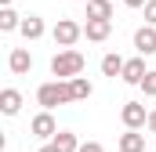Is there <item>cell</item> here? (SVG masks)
<instances>
[{
	"label": "cell",
	"mask_w": 156,
	"mask_h": 152,
	"mask_svg": "<svg viewBox=\"0 0 156 152\" xmlns=\"http://www.w3.org/2000/svg\"><path fill=\"white\" fill-rule=\"evenodd\" d=\"M51 73L58 76V80H66V83L76 80V76L83 73V54L73 51V47H69V51H58V54L51 58Z\"/></svg>",
	"instance_id": "1"
},
{
	"label": "cell",
	"mask_w": 156,
	"mask_h": 152,
	"mask_svg": "<svg viewBox=\"0 0 156 152\" xmlns=\"http://www.w3.org/2000/svg\"><path fill=\"white\" fill-rule=\"evenodd\" d=\"M0 29H4V33H11V29H22V18H18L11 7H4V11H0Z\"/></svg>",
	"instance_id": "17"
},
{
	"label": "cell",
	"mask_w": 156,
	"mask_h": 152,
	"mask_svg": "<svg viewBox=\"0 0 156 152\" xmlns=\"http://www.w3.org/2000/svg\"><path fill=\"white\" fill-rule=\"evenodd\" d=\"M120 119H123V127H127V130L149 127V112H145V105H142V102H123V109H120Z\"/></svg>",
	"instance_id": "4"
},
{
	"label": "cell",
	"mask_w": 156,
	"mask_h": 152,
	"mask_svg": "<svg viewBox=\"0 0 156 152\" xmlns=\"http://www.w3.org/2000/svg\"><path fill=\"white\" fill-rule=\"evenodd\" d=\"M123 4H127V7H145L149 0H123Z\"/></svg>",
	"instance_id": "22"
},
{
	"label": "cell",
	"mask_w": 156,
	"mask_h": 152,
	"mask_svg": "<svg viewBox=\"0 0 156 152\" xmlns=\"http://www.w3.org/2000/svg\"><path fill=\"white\" fill-rule=\"evenodd\" d=\"M0 4H4V7H11V0H0Z\"/></svg>",
	"instance_id": "24"
},
{
	"label": "cell",
	"mask_w": 156,
	"mask_h": 152,
	"mask_svg": "<svg viewBox=\"0 0 156 152\" xmlns=\"http://www.w3.org/2000/svg\"><path fill=\"white\" fill-rule=\"evenodd\" d=\"M120 152H145V134H138V130L120 134Z\"/></svg>",
	"instance_id": "12"
},
{
	"label": "cell",
	"mask_w": 156,
	"mask_h": 152,
	"mask_svg": "<svg viewBox=\"0 0 156 152\" xmlns=\"http://www.w3.org/2000/svg\"><path fill=\"white\" fill-rule=\"evenodd\" d=\"M37 102L44 105V112H51L55 105H69V102H73V91H69L66 80H51V83H40Z\"/></svg>",
	"instance_id": "2"
},
{
	"label": "cell",
	"mask_w": 156,
	"mask_h": 152,
	"mask_svg": "<svg viewBox=\"0 0 156 152\" xmlns=\"http://www.w3.org/2000/svg\"><path fill=\"white\" fill-rule=\"evenodd\" d=\"M51 36H55V43H58V47H66V51H69V47L83 36V26H80V22H73V18H62V22L51 29Z\"/></svg>",
	"instance_id": "3"
},
{
	"label": "cell",
	"mask_w": 156,
	"mask_h": 152,
	"mask_svg": "<svg viewBox=\"0 0 156 152\" xmlns=\"http://www.w3.org/2000/svg\"><path fill=\"white\" fill-rule=\"evenodd\" d=\"M29 130L37 134L40 141H55V138H58V123H55V116H51V112H40V116H33Z\"/></svg>",
	"instance_id": "5"
},
{
	"label": "cell",
	"mask_w": 156,
	"mask_h": 152,
	"mask_svg": "<svg viewBox=\"0 0 156 152\" xmlns=\"http://www.w3.org/2000/svg\"><path fill=\"white\" fill-rule=\"evenodd\" d=\"M73 4H76V0H73Z\"/></svg>",
	"instance_id": "25"
},
{
	"label": "cell",
	"mask_w": 156,
	"mask_h": 152,
	"mask_svg": "<svg viewBox=\"0 0 156 152\" xmlns=\"http://www.w3.org/2000/svg\"><path fill=\"white\" fill-rule=\"evenodd\" d=\"M26 40H40L44 36V18H37V15H29V18H22V29H18Z\"/></svg>",
	"instance_id": "13"
},
{
	"label": "cell",
	"mask_w": 156,
	"mask_h": 152,
	"mask_svg": "<svg viewBox=\"0 0 156 152\" xmlns=\"http://www.w3.org/2000/svg\"><path fill=\"white\" fill-rule=\"evenodd\" d=\"M134 47H138V54H156V29L153 26H142L134 33Z\"/></svg>",
	"instance_id": "8"
},
{
	"label": "cell",
	"mask_w": 156,
	"mask_h": 152,
	"mask_svg": "<svg viewBox=\"0 0 156 152\" xmlns=\"http://www.w3.org/2000/svg\"><path fill=\"white\" fill-rule=\"evenodd\" d=\"M37 152H58V145H55V141H47V145H40Z\"/></svg>",
	"instance_id": "21"
},
{
	"label": "cell",
	"mask_w": 156,
	"mask_h": 152,
	"mask_svg": "<svg viewBox=\"0 0 156 152\" xmlns=\"http://www.w3.org/2000/svg\"><path fill=\"white\" fill-rule=\"evenodd\" d=\"M69 91H73V102H87L91 98V80H83V76H76V80H69Z\"/></svg>",
	"instance_id": "14"
},
{
	"label": "cell",
	"mask_w": 156,
	"mask_h": 152,
	"mask_svg": "<svg viewBox=\"0 0 156 152\" xmlns=\"http://www.w3.org/2000/svg\"><path fill=\"white\" fill-rule=\"evenodd\" d=\"M80 152H102V145H98V141H83V145H80Z\"/></svg>",
	"instance_id": "20"
},
{
	"label": "cell",
	"mask_w": 156,
	"mask_h": 152,
	"mask_svg": "<svg viewBox=\"0 0 156 152\" xmlns=\"http://www.w3.org/2000/svg\"><path fill=\"white\" fill-rule=\"evenodd\" d=\"M0 112L4 116H18L22 112V94H18L15 87H4V91H0Z\"/></svg>",
	"instance_id": "7"
},
{
	"label": "cell",
	"mask_w": 156,
	"mask_h": 152,
	"mask_svg": "<svg viewBox=\"0 0 156 152\" xmlns=\"http://www.w3.org/2000/svg\"><path fill=\"white\" fill-rule=\"evenodd\" d=\"M145 73H149V69H145V62H142V58H131V62L123 65V76H120V80H123V83H134V87H142Z\"/></svg>",
	"instance_id": "10"
},
{
	"label": "cell",
	"mask_w": 156,
	"mask_h": 152,
	"mask_svg": "<svg viewBox=\"0 0 156 152\" xmlns=\"http://www.w3.org/2000/svg\"><path fill=\"white\" fill-rule=\"evenodd\" d=\"M149 130H153V134H156V109H153V112H149Z\"/></svg>",
	"instance_id": "23"
},
{
	"label": "cell",
	"mask_w": 156,
	"mask_h": 152,
	"mask_svg": "<svg viewBox=\"0 0 156 152\" xmlns=\"http://www.w3.org/2000/svg\"><path fill=\"white\" fill-rule=\"evenodd\" d=\"M145 26H153V29H156V0L145 4Z\"/></svg>",
	"instance_id": "19"
},
{
	"label": "cell",
	"mask_w": 156,
	"mask_h": 152,
	"mask_svg": "<svg viewBox=\"0 0 156 152\" xmlns=\"http://www.w3.org/2000/svg\"><path fill=\"white\" fill-rule=\"evenodd\" d=\"M87 18H94V22H113V0H87Z\"/></svg>",
	"instance_id": "11"
},
{
	"label": "cell",
	"mask_w": 156,
	"mask_h": 152,
	"mask_svg": "<svg viewBox=\"0 0 156 152\" xmlns=\"http://www.w3.org/2000/svg\"><path fill=\"white\" fill-rule=\"evenodd\" d=\"M7 69H11L15 76L29 73V69H33V54H29L26 47H15V51H11V58H7Z\"/></svg>",
	"instance_id": "6"
},
{
	"label": "cell",
	"mask_w": 156,
	"mask_h": 152,
	"mask_svg": "<svg viewBox=\"0 0 156 152\" xmlns=\"http://www.w3.org/2000/svg\"><path fill=\"white\" fill-rule=\"evenodd\" d=\"M142 91H145V98H156V73H145V80H142Z\"/></svg>",
	"instance_id": "18"
},
{
	"label": "cell",
	"mask_w": 156,
	"mask_h": 152,
	"mask_svg": "<svg viewBox=\"0 0 156 152\" xmlns=\"http://www.w3.org/2000/svg\"><path fill=\"white\" fill-rule=\"evenodd\" d=\"M123 65H127V62H123L120 54H105V58H102V73L105 76H123Z\"/></svg>",
	"instance_id": "16"
},
{
	"label": "cell",
	"mask_w": 156,
	"mask_h": 152,
	"mask_svg": "<svg viewBox=\"0 0 156 152\" xmlns=\"http://www.w3.org/2000/svg\"><path fill=\"white\" fill-rule=\"evenodd\" d=\"M55 145H58V152H80V138L73 134V130H58Z\"/></svg>",
	"instance_id": "15"
},
{
	"label": "cell",
	"mask_w": 156,
	"mask_h": 152,
	"mask_svg": "<svg viewBox=\"0 0 156 152\" xmlns=\"http://www.w3.org/2000/svg\"><path fill=\"white\" fill-rule=\"evenodd\" d=\"M109 33H113V22H94V18H87V26H83V36L91 40V43L109 40Z\"/></svg>",
	"instance_id": "9"
}]
</instances>
